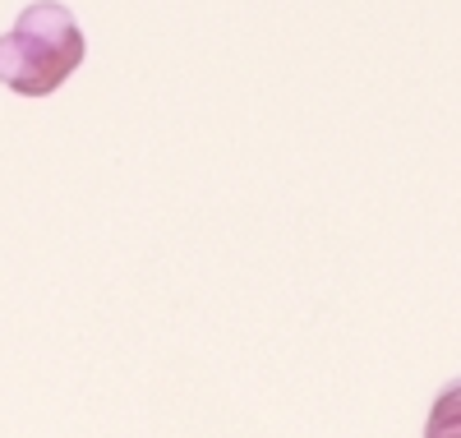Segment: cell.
<instances>
[{
	"instance_id": "1",
	"label": "cell",
	"mask_w": 461,
	"mask_h": 438,
	"mask_svg": "<svg viewBox=\"0 0 461 438\" xmlns=\"http://www.w3.org/2000/svg\"><path fill=\"white\" fill-rule=\"evenodd\" d=\"M84 56L88 42L74 14L60 0H37L0 37V84L19 97H51L84 65Z\"/></svg>"
},
{
	"instance_id": "2",
	"label": "cell",
	"mask_w": 461,
	"mask_h": 438,
	"mask_svg": "<svg viewBox=\"0 0 461 438\" xmlns=\"http://www.w3.org/2000/svg\"><path fill=\"white\" fill-rule=\"evenodd\" d=\"M420 438H461V379L443 383L434 406L425 415V433Z\"/></svg>"
}]
</instances>
